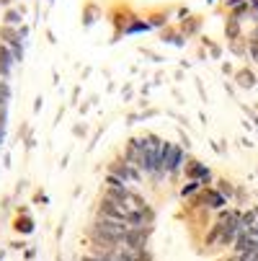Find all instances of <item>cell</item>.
<instances>
[{"label":"cell","instance_id":"9","mask_svg":"<svg viewBox=\"0 0 258 261\" xmlns=\"http://www.w3.org/2000/svg\"><path fill=\"white\" fill-rule=\"evenodd\" d=\"M227 36L230 39H238V34H240V29H238V18H230V23H227Z\"/></svg>","mask_w":258,"mask_h":261},{"label":"cell","instance_id":"3","mask_svg":"<svg viewBox=\"0 0 258 261\" xmlns=\"http://www.w3.org/2000/svg\"><path fill=\"white\" fill-rule=\"evenodd\" d=\"M108 173H114L117 178H122L127 186H129V184H139V181H142V171H139L137 166L127 163L124 158L114 161V163H111V168H108Z\"/></svg>","mask_w":258,"mask_h":261},{"label":"cell","instance_id":"17","mask_svg":"<svg viewBox=\"0 0 258 261\" xmlns=\"http://www.w3.org/2000/svg\"><path fill=\"white\" fill-rule=\"evenodd\" d=\"M250 3H253V6H255V8H258V0H250Z\"/></svg>","mask_w":258,"mask_h":261},{"label":"cell","instance_id":"6","mask_svg":"<svg viewBox=\"0 0 258 261\" xmlns=\"http://www.w3.org/2000/svg\"><path fill=\"white\" fill-rule=\"evenodd\" d=\"M13 52H11V47H6V44H0V67H13Z\"/></svg>","mask_w":258,"mask_h":261},{"label":"cell","instance_id":"1","mask_svg":"<svg viewBox=\"0 0 258 261\" xmlns=\"http://www.w3.org/2000/svg\"><path fill=\"white\" fill-rule=\"evenodd\" d=\"M186 153H183L181 145L165 142V150H163V173H181L183 166H186Z\"/></svg>","mask_w":258,"mask_h":261},{"label":"cell","instance_id":"4","mask_svg":"<svg viewBox=\"0 0 258 261\" xmlns=\"http://www.w3.org/2000/svg\"><path fill=\"white\" fill-rule=\"evenodd\" d=\"M196 202H202V204L209 207V210H225V204H227V199L219 194L217 189H202Z\"/></svg>","mask_w":258,"mask_h":261},{"label":"cell","instance_id":"16","mask_svg":"<svg viewBox=\"0 0 258 261\" xmlns=\"http://www.w3.org/2000/svg\"><path fill=\"white\" fill-rule=\"evenodd\" d=\"M11 3V0H0V6H8Z\"/></svg>","mask_w":258,"mask_h":261},{"label":"cell","instance_id":"7","mask_svg":"<svg viewBox=\"0 0 258 261\" xmlns=\"http://www.w3.org/2000/svg\"><path fill=\"white\" fill-rule=\"evenodd\" d=\"M196 192H202V181H189V184L181 189V197H191V194H196Z\"/></svg>","mask_w":258,"mask_h":261},{"label":"cell","instance_id":"13","mask_svg":"<svg viewBox=\"0 0 258 261\" xmlns=\"http://www.w3.org/2000/svg\"><path fill=\"white\" fill-rule=\"evenodd\" d=\"M191 23H186V26H183V31H186V34H191V31H196V21L199 18H189Z\"/></svg>","mask_w":258,"mask_h":261},{"label":"cell","instance_id":"10","mask_svg":"<svg viewBox=\"0 0 258 261\" xmlns=\"http://www.w3.org/2000/svg\"><path fill=\"white\" fill-rule=\"evenodd\" d=\"M16 228H18L21 233H28V230H31V220H28V217H21V220H16Z\"/></svg>","mask_w":258,"mask_h":261},{"label":"cell","instance_id":"5","mask_svg":"<svg viewBox=\"0 0 258 261\" xmlns=\"http://www.w3.org/2000/svg\"><path fill=\"white\" fill-rule=\"evenodd\" d=\"M122 158L142 171V140H129L127 147H124V155H122Z\"/></svg>","mask_w":258,"mask_h":261},{"label":"cell","instance_id":"12","mask_svg":"<svg viewBox=\"0 0 258 261\" xmlns=\"http://www.w3.org/2000/svg\"><path fill=\"white\" fill-rule=\"evenodd\" d=\"M8 96H11L8 83H6V81H0V101H8Z\"/></svg>","mask_w":258,"mask_h":261},{"label":"cell","instance_id":"2","mask_svg":"<svg viewBox=\"0 0 258 261\" xmlns=\"http://www.w3.org/2000/svg\"><path fill=\"white\" fill-rule=\"evenodd\" d=\"M98 217H108V220L127 222V220H129V210H127L122 202L111 199V197H101V202H98Z\"/></svg>","mask_w":258,"mask_h":261},{"label":"cell","instance_id":"8","mask_svg":"<svg viewBox=\"0 0 258 261\" xmlns=\"http://www.w3.org/2000/svg\"><path fill=\"white\" fill-rule=\"evenodd\" d=\"M21 23V13L18 11H8L6 13V26H18Z\"/></svg>","mask_w":258,"mask_h":261},{"label":"cell","instance_id":"15","mask_svg":"<svg viewBox=\"0 0 258 261\" xmlns=\"http://www.w3.org/2000/svg\"><path fill=\"white\" fill-rule=\"evenodd\" d=\"M0 135H6V117H0Z\"/></svg>","mask_w":258,"mask_h":261},{"label":"cell","instance_id":"11","mask_svg":"<svg viewBox=\"0 0 258 261\" xmlns=\"http://www.w3.org/2000/svg\"><path fill=\"white\" fill-rule=\"evenodd\" d=\"M238 81H240V86H245V88H248V86H253V75H250L248 70H243V72H240Z\"/></svg>","mask_w":258,"mask_h":261},{"label":"cell","instance_id":"14","mask_svg":"<svg viewBox=\"0 0 258 261\" xmlns=\"http://www.w3.org/2000/svg\"><path fill=\"white\" fill-rule=\"evenodd\" d=\"M8 114V101H0V117Z\"/></svg>","mask_w":258,"mask_h":261}]
</instances>
